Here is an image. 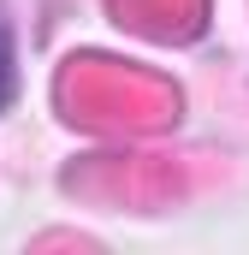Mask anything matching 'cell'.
<instances>
[{
    "mask_svg": "<svg viewBox=\"0 0 249 255\" xmlns=\"http://www.w3.org/2000/svg\"><path fill=\"white\" fill-rule=\"evenodd\" d=\"M12 95H18V48H12V24L0 18V113L12 107Z\"/></svg>",
    "mask_w": 249,
    "mask_h": 255,
    "instance_id": "6da1fadb",
    "label": "cell"
}]
</instances>
